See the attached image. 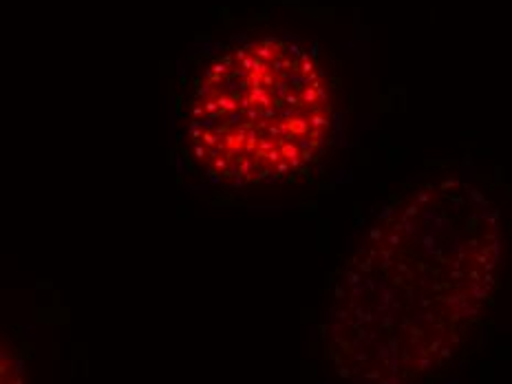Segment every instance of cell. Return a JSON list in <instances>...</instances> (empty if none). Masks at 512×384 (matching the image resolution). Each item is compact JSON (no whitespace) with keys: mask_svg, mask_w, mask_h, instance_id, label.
Listing matches in <instances>:
<instances>
[{"mask_svg":"<svg viewBox=\"0 0 512 384\" xmlns=\"http://www.w3.org/2000/svg\"><path fill=\"white\" fill-rule=\"evenodd\" d=\"M497 261V223L475 190L457 181L404 190L334 279L325 347L340 376L440 378L484 318Z\"/></svg>","mask_w":512,"mask_h":384,"instance_id":"6da1fadb","label":"cell"},{"mask_svg":"<svg viewBox=\"0 0 512 384\" xmlns=\"http://www.w3.org/2000/svg\"><path fill=\"white\" fill-rule=\"evenodd\" d=\"M336 142V98L305 42L259 36L221 47L190 80L181 146L190 166L234 188L294 186Z\"/></svg>","mask_w":512,"mask_h":384,"instance_id":"7a4b0ae2","label":"cell"},{"mask_svg":"<svg viewBox=\"0 0 512 384\" xmlns=\"http://www.w3.org/2000/svg\"><path fill=\"white\" fill-rule=\"evenodd\" d=\"M0 384H25L23 365L0 345Z\"/></svg>","mask_w":512,"mask_h":384,"instance_id":"3957f363","label":"cell"}]
</instances>
